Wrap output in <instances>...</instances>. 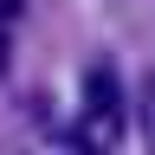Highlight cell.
<instances>
[{
  "label": "cell",
  "instance_id": "1",
  "mask_svg": "<svg viewBox=\"0 0 155 155\" xmlns=\"http://www.w3.org/2000/svg\"><path fill=\"white\" fill-rule=\"evenodd\" d=\"M84 97H91V116H97V123H116V71H110V65H97V71H91Z\"/></svg>",
  "mask_w": 155,
  "mask_h": 155
},
{
  "label": "cell",
  "instance_id": "2",
  "mask_svg": "<svg viewBox=\"0 0 155 155\" xmlns=\"http://www.w3.org/2000/svg\"><path fill=\"white\" fill-rule=\"evenodd\" d=\"M142 123H149V142H155V78H149V91H142Z\"/></svg>",
  "mask_w": 155,
  "mask_h": 155
},
{
  "label": "cell",
  "instance_id": "3",
  "mask_svg": "<svg viewBox=\"0 0 155 155\" xmlns=\"http://www.w3.org/2000/svg\"><path fill=\"white\" fill-rule=\"evenodd\" d=\"M19 13H26V0H0V26H19Z\"/></svg>",
  "mask_w": 155,
  "mask_h": 155
}]
</instances>
